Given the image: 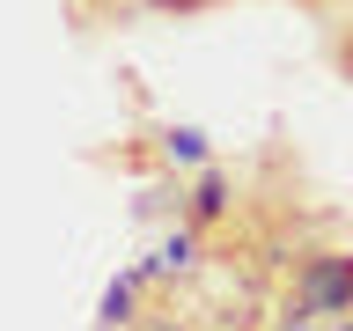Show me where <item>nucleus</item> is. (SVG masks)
I'll return each mask as SVG.
<instances>
[]
</instances>
